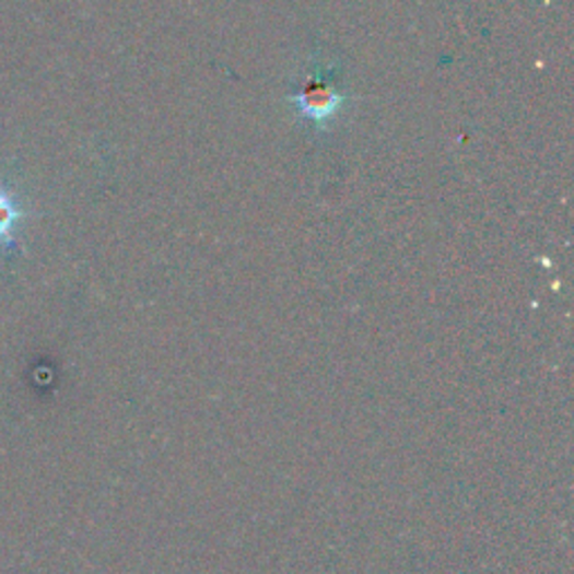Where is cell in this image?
Here are the masks:
<instances>
[{"label": "cell", "mask_w": 574, "mask_h": 574, "mask_svg": "<svg viewBox=\"0 0 574 574\" xmlns=\"http://www.w3.org/2000/svg\"><path fill=\"white\" fill-rule=\"evenodd\" d=\"M290 102L303 119L313 121L319 130H326L328 124L337 119L345 97L330 72L326 68H317L313 74L305 77V83L298 87V93L290 97Z\"/></svg>", "instance_id": "obj_1"}, {"label": "cell", "mask_w": 574, "mask_h": 574, "mask_svg": "<svg viewBox=\"0 0 574 574\" xmlns=\"http://www.w3.org/2000/svg\"><path fill=\"white\" fill-rule=\"evenodd\" d=\"M10 223H12V209L5 200H0V232L8 230Z\"/></svg>", "instance_id": "obj_2"}]
</instances>
